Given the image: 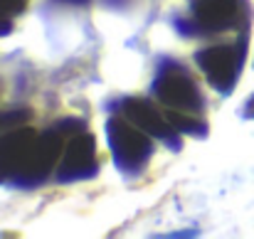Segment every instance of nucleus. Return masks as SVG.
<instances>
[{
	"mask_svg": "<svg viewBox=\"0 0 254 239\" xmlns=\"http://www.w3.org/2000/svg\"><path fill=\"white\" fill-rule=\"evenodd\" d=\"M183 37H210L222 32H245L252 25L250 0H190L188 12L173 15Z\"/></svg>",
	"mask_w": 254,
	"mask_h": 239,
	"instance_id": "obj_1",
	"label": "nucleus"
},
{
	"mask_svg": "<svg viewBox=\"0 0 254 239\" xmlns=\"http://www.w3.org/2000/svg\"><path fill=\"white\" fill-rule=\"evenodd\" d=\"M153 99L166 111L168 121L180 116H205V94L195 74L178 60L163 57L151 84Z\"/></svg>",
	"mask_w": 254,
	"mask_h": 239,
	"instance_id": "obj_2",
	"label": "nucleus"
},
{
	"mask_svg": "<svg viewBox=\"0 0 254 239\" xmlns=\"http://www.w3.org/2000/svg\"><path fill=\"white\" fill-rule=\"evenodd\" d=\"M106 138H109V148H111V158L116 163V170L126 180H136L148 170V163L156 153L153 136H148L124 114L111 111L106 121Z\"/></svg>",
	"mask_w": 254,
	"mask_h": 239,
	"instance_id": "obj_3",
	"label": "nucleus"
},
{
	"mask_svg": "<svg viewBox=\"0 0 254 239\" xmlns=\"http://www.w3.org/2000/svg\"><path fill=\"white\" fill-rule=\"evenodd\" d=\"M247 42H250V30L240 32L235 42H220V45H207V47L195 50L192 60L200 74L217 94L230 96L235 91L237 81L242 77V69H245Z\"/></svg>",
	"mask_w": 254,
	"mask_h": 239,
	"instance_id": "obj_4",
	"label": "nucleus"
},
{
	"mask_svg": "<svg viewBox=\"0 0 254 239\" xmlns=\"http://www.w3.org/2000/svg\"><path fill=\"white\" fill-rule=\"evenodd\" d=\"M109 111L124 114L128 121H133L148 136H153L156 141L166 143L170 151H180L183 148V138H180L183 133L168 121V116H166V111L161 109L158 101H151L146 96H119V99L109 101Z\"/></svg>",
	"mask_w": 254,
	"mask_h": 239,
	"instance_id": "obj_5",
	"label": "nucleus"
},
{
	"mask_svg": "<svg viewBox=\"0 0 254 239\" xmlns=\"http://www.w3.org/2000/svg\"><path fill=\"white\" fill-rule=\"evenodd\" d=\"M40 133L30 123L7 128L0 136V182L17 185V180L30 168Z\"/></svg>",
	"mask_w": 254,
	"mask_h": 239,
	"instance_id": "obj_6",
	"label": "nucleus"
},
{
	"mask_svg": "<svg viewBox=\"0 0 254 239\" xmlns=\"http://www.w3.org/2000/svg\"><path fill=\"white\" fill-rule=\"evenodd\" d=\"M99 168H101V158H99L96 138L91 131L84 128V131L69 136L55 175H57V182L69 185V182H79V180H91L99 173Z\"/></svg>",
	"mask_w": 254,
	"mask_h": 239,
	"instance_id": "obj_7",
	"label": "nucleus"
},
{
	"mask_svg": "<svg viewBox=\"0 0 254 239\" xmlns=\"http://www.w3.org/2000/svg\"><path fill=\"white\" fill-rule=\"evenodd\" d=\"M27 10V0H0V20H15Z\"/></svg>",
	"mask_w": 254,
	"mask_h": 239,
	"instance_id": "obj_8",
	"label": "nucleus"
},
{
	"mask_svg": "<svg viewBox=\"0 0 254 239\" xmlns=\"http://www.w3.org/2000/svg\"><path fill=\"white\" fill-rule=\"evenodd\" d=\"M240 116H242V119H247V121H254V94L245 101V106H242Z\"/></svg>",
	"mask_w": 254,
	"mask_h": 239,
	"instance_id": "obj_9",
	"label": "nucleus"
},
{
	"mask_svg": "<svg viewBox=\"0 0 254 239\" xmlns=\"http://www.w3.org/2000/svg\"><path fill=\"white\" fill-rule=\"evenodd\" d=\"M15 30V25H12V20H0V37H5V35H10Z\"/></svg>",
	"mask_w": 254,
	"mask_h": 239,
	"instance_id": "obj_10",
	"label": "nucleus"
},
{
	"mask_svg": "<svg viewBox=\"0 0 254 239\" xmlns=\"http://www.w3.org/2000/svg\"><path fill=\"white\" fill-rule=\"evenodd\" d=\"M62 2H69V5H89V0H62Z\"/></svg>",
	"mask_w": 254,
	"mask_h": 239,
	"instance_id": "obj_11",
	"label": "nucleus"
}]
</instances>
